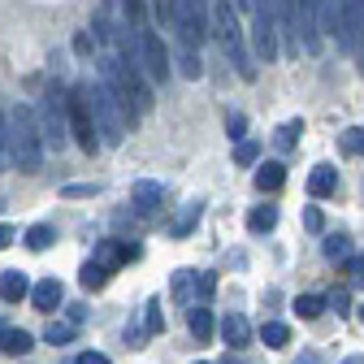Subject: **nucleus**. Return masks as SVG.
<instances>
[{
  "label": "nucleus",
  "instance_id": "obj_1",
  "mask_svg": "<svg viewBox=\"0 0 364 364\" xmlns=\"http://www.w3.org/2000/svg\"><path fill=\"white\" fill-rule=\"evenodd\" d=\"M208 35L221 43V53L230 57V65H239V74L252 82V78H256V65H252V57H247V48H243V26H239V18H235V5H230V0H213V9H208Z\"/></svg>",
  "mask_w": 364,
  "mask_h": 364
},
{
  "label": "nucleus",
  "instance_id": "obj_2",
  "mask_svg": "<svg viewBox=\"0 0 364 364\" xmlns=\"http://www.w3.org/2000/svg\"><path fill=\"white\" fill-rule=\"evenodd\" d=\"M5 122H9V161L22 173H35L43 165V144H39L35 113L26 105H14V109H5Z\"/></svg>",
  "mask_w": 364,
  "mask_h": 364
},
{
  "label": "nucleus",
  "instance_id": "obj_3",
  "mask_svg": "<svg viewBox=\"0 0 364 364\" xmlns=\"http://www.w3.org/2000/svg\"><path fill=\"white\" fill-rule=\"evenodd\" d=\"M82 100H87L91 122H96L100 144H109V148L126 144V117H122L117 100L109 96V87H105V82H82Z\"/></svg>",
  "mask_w": 364,
  "mask_h": 364
},
{
  "label": "nucleus",
  "instance_id": "obj_4",
  "mask_svg": "<svg viewBox=\"0 0 364 364\" xmlns=\"http://www.w3.org/2000/svg\"><path fill=\"white\" fill-rule=\"evenodd\" d=\"M35 126H39V144H43V148L61 152V148L70 144V122H65V91H61V87H53L48 96H43V105H39V113H35Z\"/></svg>",
  "mask_w": 364,
  "mask_h": 364
},
{
  "label": "nucleus",
  "instance_id": "obj_5",
  "mask_svg": "<svg viewBox=\"0 0 364 364\" xmlns=\"http://www.w3.org/2000/svg\"><path fill=\"white\" fill-rule=\"evenodd\" d=\"M134 43H139V74H144L148 82H169L173 57H169V48H165V39H161L156 31H148V26H134Z\"/></svg>",
  "mask_w": 364,
  "mask_h": 364
},
{
  "label": "nucleus",
  "instance_id": "obj_6",
  "mask_svg": "<svg viewBox=\"0 0 364 364\" xmlns=\"http://www.w3.org/2000/svg\"><path fill=\"white\" fill-rule=\"evenodd\" d=\"M173 31L182 39V48L200 53V43L208 39V9H204V0H173Z\"/></svg>",
  "mask_w": 364,
  "mask_h": 364
},
{
  "label": "nucleus",
  "instance_id": "obj_7",
  "mask_svg": "<svg viewBox=\"0 0 364 364\" xmlns=\"http://www.w3.org/2000/svg\"><path fill=\"white\" fill-rule=\"evenodd\" d=\"M65 122H70V134H74V144H78L82 152H91V156H96V152H100V134H96V122H91V113H87V100H82V82L65 91Z\"/></svg>",
  "mask_w": 364,
  "mask_h": 364
},
{
  "label": "nucleus",
  "instance_id": "obj_8",
  "mask_svg": "<svg viewBox=\"0 0 364 364\" xmlns=\"http://www.w3.org/2000/svg\"><path fill=\"white\" fill-rule=\"evenodd\" d=\"M295 43L316 57L326 48V39H321V26H316V0H295Z\"/></svg>",
  "mask_w": 364,
  "mask_h": 364
},
{
  "label": "nucleus",
  "instance_id": "obj_9",
  "mask_svg": "<svg viewBox=\"0 0 364 364\" xmlns=\"http://www.w3.org/2000/svg\"><path fill=\"white\" fill-rule=\"evenodd\" d=\"M161 200H165V187L152 182V178H144V182H134V187H130V208L139 213V217H152L161 208Z\"/></svg>",
  "mask_w": 364,
  "mask_h": 364
},
{
  "label": "nucleus",
  "instance_id": "obj_10",
  "mask_svg": "<svg viewBox=\"0 0 364 364\" xmlns=\"http://www.w3.org/2000/svg\"><path fill=\"white\" fill-rule=\"evenodd\" d=\"M130 256H134V247H126V243H117V239H100V243H96V252H91V260H96L105 273L122 269Z\"/></svg>",
  "mask_w": 364,
  "mask_h": 364
},
{
  "label": "nucleus",
  "instance_id": "obj_11",
  "mask_svg": "<svg viewBox=\"0 0 364 364\" xmlns=\"http://www.w3.org/2000/svg\"><path fill=\"white\" fill-rule=\"evenodd\" d=\"M221 343H225V347H235V351L252 343V326H247V316H243V312H230V316L221 321Z\"/></svg>",
  "mask_w": 364,
  "mask_h": 364
},
{
  "label": "nucleus",
  "instance_id": "obj_12",
  "mask_svg": "<svg viewBox=\"0 0 364 364\" xmlns=\"http://www.w3.org/2000/svg\"><path fill=\"white\" fill-rule=\"evenodd\" d=\"M61 299H65V287H61L57 278H43V282H35V287H31V304H35L39 312H53Z\"/></svg>",
  "mask_w": 364,
  "mask_h": 364
},
{
  "label": "nucleus",
  "instance_id": "obj_13",
  "mask_svg": "<svg viewBox=\"0 0 364 364\" xmlns=\"http://www.w3.org/2000/svg\"><path fill=\"white\" fill-rule=\"evenodd\" d=\"M334 191H338L334 165H316V169L308 173V196H312V200H326V196H334Z\"/></svg>",
  "mask_w": 364,
  "mask_h": 364
},
{
  "label": "nucleus",
  "instance_id": "obj_14",
  "mask_svg": "<svg viewBox=\"0 0 364 364\" xmlns=\"http://www.w3.org/2000/svg\"><path fill=\"white\" fill-rule=\"evenodd\" d=\"M187 330H191L196 343H208L213 338V312H208V304H191L187 308Z\"/></svg>",
  "mask_w": 364,
  "mask_h": 364
},
{
  "label": "nucleus",
  "instance_id": "obj_15",
  "mask_svg": "<svg viewBox=\"0 0 364 364\" xmlns=\"http://www.w3.org/2000/svg\"><path fill=\"white\" fill-rule=\"evenodd\" d=\"M316 26L330 31L334 39H343V5L338 0H316Z\"/></svg>",
  "mask_w": 364,
  "mask_h": 364
},
{
  "label": "nucleus",
  "instance_id": "obj_16",
  "mask_svg": "<svg viewBox=\"0 0 364 364\" xmlns=\"http://www.w3.org/2000/svg\"><path fill=\"white\" fill-rule=\"evenodd\" d=\"M26 295H31L26 273H18V269L0 273V299H5V304H18V299H26Z\"/></svg>",
  "mask_w": 364,
  "mask_h": 364
},
{
  "label": "nucleus",
  "instance_id": "obj_17",
  "mask_svg": "<svg viewBox=\"0 0 364 364\" xmlns=\"http://www.w3.org/2000/svg\"><path fill=\"white\" fill-rule=\"evenodd\" d=\"M31 347H35V338L26 330H14V326L0 330V351H5V355H26Z\"/></svg>",
  "mask_w": 364,
  "mask_h": 364
},
{
  "label": "nucleus",
  "instance_id": "obj_18",
  "mask_svg": "<svg viewBox=\"0 0 364 364\" xmlns=\"http://www.w3.org/2000/svg\"><path fill=\"white\" fill-rule=\"evenodd\" d=\"M200 213H204V204H200V200H191V204H182L178 221L169 225V235H173V239H187V235L196 230V221H200Z\"/></svg>",
  "mask_w": 364,
  "mask_h": 364
},
{
  "label": "nucleus",
  "instance_id": "obj_19",
  "mask_svg": "<svg viewBox=\"0 0 364 364\" xmlns=\"http://www.w3.org/2000/svg\"><path fill=\"white\" fill-rule=\"evenodd\" d=\"M282 182H287V165H282V161H264V165L256 169V187H260V191H278Z\"/></svg>",
  "mask_w": 364,
  "mask_h": 364
},
{
  "label": "nucleus",
  "instance_id": "obj_20",
  "mask_svg": "<svg viewBox=\"0 0 364 364\" xmlns=\"http://www.w3.org/2000/svg\"><path fill=\"white\" fill-rule=\"evenodd\" d=\"M273 225H278V204H260V208L247 213V230L252 235H269Z\"/></svg>",
  "mask_w": 364,
  "mask_h": 364
},
{
  "label": "nucleus",
  "instance_id": "obj_21",
  "mask_svg": "<svg viewBox=\"0 0 364 364\" xmlns=\"http://www.w3.org/2000/svg\"><path fill=\"white\" fill-rule=\"evenodd\" d=\"M173 299L178 304H196V269H178L173 273Z\"/></svg>",
  "mask_w": 364,
  "mask_h": 364
},
{
  "label": "nucleus",
  "instance_id": "obj_22",
  "mask_svg": "<svg viewBox=\"0 0 364 364\" xmlns=\"http://www.w3.org/2000/svg\"><path fill=\"white\" fill-rule=\"evenodd\" d=\"M78 282H82L87 291H105V287H109V273H105L96 260H87V264L78 269Z\"/></svg>",
  "mask_w": 364,
  "mask_h": 364
},
{
  "label": "nucleus",
  "instance_id": "obj_23",
  "mask_svg": "<svg viewBox=\"0 0 364 364\" xmlns=\"http://www.w3.org/2000/svg\"><path fill=\"white\" fill-rule=\"evenodd\" d=\"M260 338H264V347L278 351V347H287V343H291V330H287L282 321H264V326H260Z\"/></svg>",
  "mask_w": 364,
  "mask_h": 364
},
{
  "label": "nucleus",
  "instance_id": "obj_24",
  "mask_svg": "<svg viewBox=\"0 0 364 364\" xmlns=\"http://www.w3.org/2000/svg\"><path fill=\"white\" fill-rule=\"evenodd\" d=\"M53 239H57L53 225H31V230H26V247H31V252H48Z\"/></svg>",
  "mask_w": 364,
  "mask_h": 364
},
{
  "label": "nucleus",
  "instance_id": "obj_25",
  "mask_svg": "<svg viewBox=\"0 0 364 364\" xmlns=\"http://www.w3.org/2000/svg\"><path fill=\"white\" fill-rule=\"evenodd\" d=\"M74 338V321H48V330H43V343H53V347H65Z\"/></svg>",
  "mask_w": 364,
  "mask_h": 364
},
{
  "label": "nucleus",
  "instance_id": "obj_26",
  "mask_svg": "<svg viewBox=\"0 0 364 364\" xmlns=\"http://www.w3.org/2000/svg\"><path fill=\"white\" fill-rule=\"evenodd\" d=\"M295 312L304 316V321H316V316L326 312V299H321V295H299V299H295Z\"/></svg>",
  "mask_w": 364,
  "mask_h": 364
},
{
  "label": "nucleus",
  "instance_id": "obj_27",
  "mask_svg": "<svg viewBox=\"0 0 364 364\" xmlns=\"http://www.w3.org/2000/svg\"><path fill=\"white\" fill-rule=\"evenodd\" d=\"M178 70L187 74V78H204V61H200V53H191V48H178Z\"/></svg>",
  "mask_w": 364,
  "mask_h": 364
},
{
  "label": "nucleus",
  "instance_id": "obj_28",
  "mask_svg": "<svg viewBox=\"0 0 364 364\" xmlns=\"http://www.w3.org/2000/svg\"><path fill=\"white\" fill-rule=\"evenodd\" d=\"M299 134H304V122H287V126H278V134H273V144H278L282 152H291Z\"/></svg>",
  "mask_w": 364,
  "mask_h": 364
},
{
  "label": "nucleus",
  "instance_id": "obj_29",
  "mask_svg": "<svg viewBox=\"0 0 364 364\" xmlns=\"http://www.w3.org/2000/svg\"><path fill=\"white\" fill-rule=\"evenodd\" d=\"M326 256H330V260H347V256H351V239H347V235H330V239H326Z\"/></svg>",
  "mask_w": 364,
  "mask_h": 364
},
{
  "label": "nucleus",
  "instance_id": "obj_30",
  "mask_svg": "<svg viewBox=\"0 0 364 364\" xmlns=\"http://www.w3.org/2000/svg\"><path fill=\"white\" fill-rule=\"evenodd\" d=\"M165 330V312H161V299H148V326L144 334H161Z\"/></svg>",
  "mask_w": 364,
  "mask_h": 364
},
{
  "label": "nucleus",
  "instance_id": "obj_31",
  "mask_svg": "<svg viewBox=\"0 0 364 364\" xmlns=\"http://www.w3.org/2000/svg\"><path fill=\"white\" fill-rule=\"evenodd\" d=\"M122 14L126 26H144V0H122Z\"/></svg>",
  "mask_w": 364,
  "mask_h": 364
},
{
  "label": "nucleus",
  "instance_id": "obj_32",
  "mask_svg": "<svg viewBox=\"0 0 364 364\" xmlns=\"http://www.w3.org/2000/svg\"><path fill=\"white\" fill-rule=\"evenodd\" d=\"M343 148L364 156V126H351V130H343Z\"/></svg>",
  "mask_w": 364,
  "mask_h": 364
},
{
  "label": "nucleus",
  "instance_id": "obj_33",
  "mask_svg": "<svg viewBox=\"0 0 364 364\" xmlns=\"http://www.w3.org/2000/svg\"><path fill=\"white\" fill-rule=\"evenodd\" d=\"M326 308H334V312H351V295H347V291H330V295H326Z\"/></svg>",
  "mask_w": 364,
  "mask_h": 364
},
{
  "label": "nucleus",
  "instance_id": "obj_34",
  "mask_svg": "<svg viewBox=\"0 0 364 364\" xmlns=\"http://www.w3.org/2000/svg\"><path fill=\"white\" fill-rule=\"evenodd\" d=\"M304 225H308L312 235H321V230H326V217H321V208H304Z\"/></svg>",
  "mask_w": 364,
  "mask_h": 364
},
{
  "label": "nucleus",
  "instance_id": "obj_35",
  "mask_svg": "<svg viewBox=\"0 0 364 364\" xmlns=\"http://www.w3.org/2000/svg\"><path fill=\"white\" fill-rule=\"evenodd\" d=\"M196 291H200V304L217 291V278H213V273H196Z\"/></svg>",
  "mask_w": 364,
  "mask_h": 364
},
{
  "label": "nucleus",
  "instance_id": "obj_36",
  "mask_svg": "<svg viewBox=\"0 0 364 364\" xmlns=\"http://www.w3.org/2000/svg\"><path fill=\"white\" fill-rule=\"evenodd\" d=\"M225 130H230V139H243V130H247V117H243V113H230Z\"/></svg>",
  "mask_w": 364,
  "mask_h": 364
},
{
  "label": "nucleus",
  "instance_id": "obj_37",
  "mask_svg": "<svg viewBox=\"0 0 364 364\" xmlns=\"http://www.w3.org/2000/svg\"><path fill=\"white\" fill-rule=\"evenodd\" d=\"M9 161V122H5V113H0V165Z\"/></svg>",
  "mask_w": 364,
  "mask_h": 364
},
{
  "label": "nucleus",
  "instance_id": "obj_38",
  "mask_svg": "<svg viewBox=\"0 0 364 364\" xmlns=\"http://www.w3.org/2000/svg\"><path fill=\"white\" fill-rule=\"evenodd\" d=\"M256 156H260V148H256V144H239V152H235V161H239V165H252Z\"/></svg>",
  "mask_w": 364,
  "mask_h": 364
},
{
  "label": "nucleus",
  "instance_id": "obj_39",
  "mask_svg": "<svg viewBox=\"0 0 364 364\" xmlns=\"http://www.w3.org/2000/svg\"><path fill=\"white\" fill-rule=\"evenodd\" d=\"M156 18L173 31V0H156Z\"/></svg>",
  "mask_w": 364,
  "mask_h": 364
},
{
  "label": "nucleus",
  "instance_id": "obj_40",
  "mask_svg": "<svg viewBox=\"0 0 364 364\" xmlns=\"http://www.w3.org/2000/svg\"><path fill=\"white\" fill-rule=\"evenodd\" d=\"M347 273H351V278L364 287V256H347Z\"/></svg>",
  "mask_w": 364,
  "mask_h": 364
},
{
  "label": "nucleus",
  "instance_id": "obj_41",
  "mask_svg": "<svg viewBox=\"0 0 364 364\" xmlns=\"http://www.w3.org/2000/svg\"><path fill=\"white\" fill-rule=\"evenodd\" d=\"M100 187H96V182H78V187H65V196L70 200H78V196H96Z\"/></svg>",
  "mask_w": 364,
  "mask_h": 364
},
{
  "label": "nucleus",
  "instance_id": "obj_42",
  "mask_svg": "<svg viewBox=\"0 0 364 364\" xmlns=\"http://www.w3.org/2000/svg\"><path fill=\"white\" fill-rule=\"evenodd\" d=\"M74 364H113V360H109L105 351H82V355H78Z\"/></svg>",
  "mask_w": 364,
  "mask_h": 364
},
{
  "label": "nucleus",
  "instance_id": "obj_43",
  "mask_svg": "<svg viewBox=\"0 0 364 364\" xmlns=\"http://www.w3.org/2000/svg\"><path fill=\"white\" fill-rule=\"evenodd\" d=\"M14 239H18V235H14V225H0V252H5Z\"/></svg>",
  "mask_w": 364,
  "mask_h": 364
},
{
  "label": "nucleus",
  "instance_id": "obj_44",
  "mask_svg": "<svg viewBox=\"0 0 364 364\" xmlns=\"http://www.w3.org/2000/svg\"><path fill=\"white\" fill-rule=\"evenodd\" d=\"M235 9H256V0H235Z\"/></svg>",
  "mask_w": 364,
  "mask_h": 364
},
{
  "label": "nucleus",
  "instance_id": "obj_45",
  "mask_svg": "<svg viewBox=\"0 0 364 364\" xmlns=\"http://www.w3.org/2000/svg\"><path fill=\"white\" fill-rule=\"evenodd\" d=\"M295 364H321V360H316V355H299Z\"/></svg>",
  "mask_w": 364,
  "mask_h": 364
},
{
  "label": "nucleus",
  "instance_id": "obj_46",
  "mask_svg": "<svg viewBox=\"0 0 364 364\" xmlns=\"http://www.w3.org/2000/svg\"><path fill=\"white\" fill-rule=\"evenodd\" d=\"M343 364H364V355H355V360H343Z\"/></svg>",
  "mask_w": 364,
  "mask_h": 364
},
{
  "label": "nucleus",
  "instance_id": "obj_47",
  "mask_svg": "<svg viewBox=\"0 0 364 364\" xmlns=\"http://www.w3.org/2000/svg\"><path fill=\"white\" fill-rule=\"evenodd\" d=\"M360 321H364V304H360Z\"/></svg>",
  "mask_w": 364,
  "mask_h": 364
},
{
  "label": "nucleus",
  "instance_id": "obj_48",
  "mask_svg": "<svg viewBox=\"0 0 364 364\" xmlns=\"http://www.w3.org/2000/svg\"><path fill=\"white\" fill-rule=\"evenodd\" d=\"M225 364H239V360H225Z\"/></svg>",
  "mask_w": 364,
  "mask_h": 364
},
{
  "label": "nucleus",
  "instance_id": "obj_49",
  "mask_svg": "<svg viewBox=\"0 0 364 364\" xmlns=\"http://www.w3.org/2000/svg\"><path fill=\"white\" fill-rule=\"evenodd\" d=\"M200 364H208V360H200Z\"/></svg>",
  "mask_w": 364,
  "mask_h": 364
},
{
  "label": "nucleus",
  "instance_id": "obj_50",
  "mask_svg": "<svg viewBox=\"0 0 364 364\" xmlns=\"http://www.w3.org/2000/svg\"><path fill=\"white\" fill-rule=\"evenodd\" d=\"M0 330H5V326H0Z\"/></svg>",
  "mask_w": 364,
  "mask_h": 364
}]
</instances>
